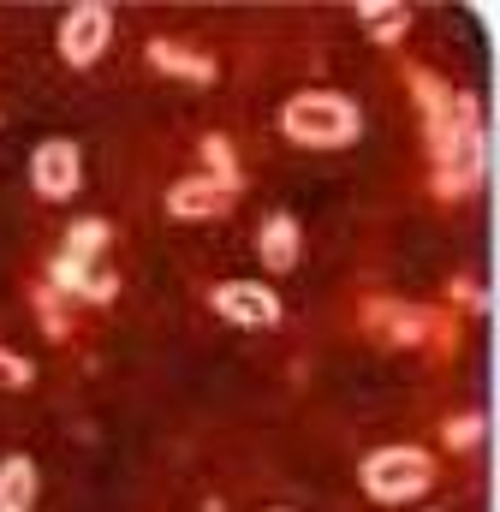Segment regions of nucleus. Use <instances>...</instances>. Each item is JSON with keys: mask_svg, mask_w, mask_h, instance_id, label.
<instances>
[{"mask_svg": "<svg viewBox=\"0 0 500 512\" xmlns=\"http://www.w3.org/2000/svg\"><path fill=\"white\" fill-rule=\"evenodd\" d=\"M435 155V197H465L483 185L489 173V131H483V108L477 96H453V120L441 131V143H429Z\"/></svg>", "mask_w": 500, "mask_h": 512, "instance_id": "nucleus-1", "label": "nucleus"}, {"mask_svg": "<svg viewBox=\"0 0 500 512\" xmlns=\"http://www.w3.org/2000/svg\"><path fill=\"white\" fill-rule=\"evenodd\" d=\"M280 131L298 143V149H352L364 137V114L352 96L340 90H298L286 108H280Z\"/></svg>", "mask_w": 500, "mask_h": 512, "instance_id": "nucleus-2", "label": "nucleus"}, {"mask_svg": "<svg viewBox=\"0 0 500 512\" xmlns=\"http://www.w3.org/2000/svg\"><path fill=\"white\" fill-rule=\"evenodd\" d=\"M358 483L381 507H405V501H417L435 483V465H429L423 447H375L370 459L358 465Z\"/></svg>", "mask_w": 500, "mask_h": 512, "instance_id": "nucleus-3", "label": "nucleus"}, {"mask_svg": "<svg viewBox=\"0 0 500 512\" xmlns=\"http://www.w3.org/2000/svg\"><path fill=\"white\" fill-rule=\"evenodd\" d=\"M358 316L381 346H423L429 334L447 340V328H453L441 310H423V304H405V298H364Z\"/></svg>", "mask_w": 500, "mask_h": 512, "instance_id": "nucleus-4", "label": "nucleus"}, {"mask_svg": "<svg viewBox=\"0 0 500 512\" xmlns=\"http://www.w3.org/2000/svg\"><path fill=\"white\" fill-rule=\"evenodd\" d=\"M108 42H114V6L84 0L60 18V60L66 66H96L108 54Z\"/></svg>", "mask_w": 500, "mask_h": 512, "instance_id": "nucleus-5", "label": "nucleus"}, {"mask_svg": "<svg viewBox=\"0 0 500 512\" xmlns=\"http://www.w3.org/2000/svg\"><path fill=\"white\" fill-rule=\"evenodd\" d=\"M245 197V179H215V173H191L167 191V215L179 221H221L233 203Z\"/></svg>", "mask_w": 500, "mask_h": 512, "instance_id": "nucleus-6", "label": "nucleus"}, {"mask_svg": "<svg viewBox=\"0 0 500 512\" xmlns=\"http://www.w3.org/2000/svg\"><path fill=\"white\" fill-rule=\"evenodd\" d=\"M209 304H215L227 322L250 328V334L280 328V298H274V286H262V280H221V286L209 292Z\"/></svg>", "mask_w": 500, "mask_h": 512, "instance_id": "nucleus-7", "label": "nucleus"}, {"mask_svg": "<svg viewBox=\"0 0 500 512\" xmlns=\"http://www.w3.org/2000/svg\"><path fill=\"white\" fill-rule=\"evenodd\" d=\"M30 185H36V197H48V203L78 197V185H84V155H78V143L48 137V143L30 155Z\"/></svg>", "mask_w": 500, "mask_h": 512, "instance_id": "nucleus-8", "label": "nucleus"}, {"mask_svg": "<svg viewBox=\"0 0 500 512\" xmlns=\"http://www.w3.org/2000/svg\"><path fill=\"white\" fill-rule=\"evenodd\" d=\"M405 84H411V102H417V114H423V131H429V143H441V131L453 120V84L441 78V72H429V66H405Z\"/></svg>", "mask_w": 500, "mask_h": 512, "instance_id": "nucleus-9", "label": "nucleus"}, {"mask_svg": "<svg viewBox=\"0 0 500 512\" xmlns=\"http://www.w3.org/2000/svg\"><path fill=\"white\" fill-rule=\"evenodd\" d=\"M48 286H54L60 298H96V304H108V298L120 292V280H114V274H96V262L66 256V251L48 262Z\"/></svg>", "mask_w": 500, "mask_h": 512, "instance_id": "nucleus-10", "label": "nucleus"}, {"mask_svg": "<svg viewBox=\"0 0 500 512\" xmlns=\"http://www.w3.org/2000/svg\"><path fill=\"white\" fill-rule=\"evenodd\" d=\"M256 256H262L268 274H292L298 256H304V227H298L292 215H268L262 233H256Z\"/></svg>", "mask_w": 500, "mask_h": 512, "instance_id": "nucleus-11", "label": "nucleus"}, {"mask_svg": "<svg viewBox=\"0 0 500 512\" xmlns=\"http://www.w3.org/2000/svg\"><path fill=\"white\" fill-rule=\"evenodd\" d=\"M149 60H155L161 72H173V78H191V84H215V78H221V66H215L203 48H185V42H173V36H155V42H149Z\"/></svg>", "mask_w": 500, "mask_h": 512, "instance_id": "nucleus-12", "label": "nucleus"}, {"mask_svg": "<svg viewBox=\"0 0 500 512\" xmlns=\"http://www.w3.org/2000/svg\"><path fill=\"white\" fill-rule=\"evenodd\" d=\"M36 465L24 453H6L0 459V512H36Z\"/></svg>", "mask_w": 500, "mask_h": 512, "instance_id": "nucleus-13", "label": "nucleus"}, {"mask_svg": "<svg viewBox=\"0 0 500 512\" xmlns=\"http://www.w3.org/2000/svg\"><path fill=\"white\" fill-rule=\"evenodd\" d=\"M358 18L370 24V36H375V42H387V48L411 30V6H399V0H364V6H358Z\"/></svg>", "mask_w": 500, "mask_h": 512, "instance_id": "nucleus-14", "label": "nucleus"}, {"mask_svg": "<svg viewBox=\"0 0 500 512\" xmlns=\"http://www.w3.org/2000/svg\"><path fill=\"white\" fill-rule=\"evenodd\" d=\"M108 239H114V233H108V221H78V227L66 233V245H60V251H66V256H84V262H96V256L108 251Z\"/></svg>", "mask_w": 500, "mask_h": 512, "instance_id": "nucleus-15", "label": "nucleus"}, {"mask_svg": "<svg viewBox=\"0 0 500 512\" xmlns=\"http://www.w3.org/2000/svg\"><path fill=\"white\" fill-rule=\"evenodd\" d=\"M203 161H209V173L215 179H239V161H233V143L215 131V137H203Z\"/></svg>", "mask_w": 500, "mask_h": 512, "instance_id": "nucleus-16", "label": "nucleus"}, {"mask_svg": "<svg viewBox=\"0 0 500 512\" xmlns=\"http://www.w3.org/2000/svg\"><path fill=\"white\" fill-rule=\"evenodd\" d=\"M36 310H42V334L48 340H66L72 334V322H66V310H60V292L48 286V292H36Z\"/></svg>", "mask_w": 500, "mask_h": 512, "instance_id": "nucleus-17", "label": "nucleus"}, {"mask_svg": "<svg viewBox=\"0 0 500 512\" xmlns=\"http://www.w3.org/2000/svg\"><path fill=\"white\" fill-rule=\"evenodd\" d=\"M30 382H36V364L0 346V387H30Z\"/></svg>", "mask_w": 500, "mask_h": 512, "instance_id": "nucleus-18", "label": "nucleus"}, {"mask_svg": "<svg viewBox=\"0 0 500 512\" xmlns=\"http://www.w3.org/2000/svg\"><path fill=\"white\" fill-rule=\"evenodd\" d=\"M477 441H483V417L477 411H459L447 423V447H477Z\"/></svg>", "mask_w": 500, "mask_h": 512, "instance_id": "nucleus-19", "label": "nucleus"}, {"mask_svg": "<svg viewBox=\"0 0 500 512\" xmlns=\"http://www.w3.org/2000/svg\"><path fill=\"white\" fill-rule=\"evenodd\" d=\"M453 292H459V304H471V310H489V292H483V286H471V280H459Z\"/></svg>", "mask_w": 500, "mask_h": 512, "instance_id": "nucleus-20", "label": "nucleus"}, {"mask_svg": "<svg viewBox=\"0 0 500 512\" xmlns=\"http://www.w3.org/2000/svg\"><path fill=\"white\" fill-rule=\"evenodd\" d=\"M268 512H286V507H268Z\"/></svg>", "mask_w": 500, "mask_h": 512, "instance_id": "nucleus-21", "label": "nucleus"}]
</instances>
